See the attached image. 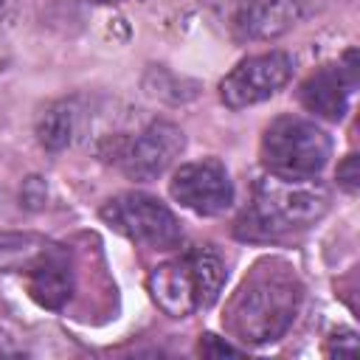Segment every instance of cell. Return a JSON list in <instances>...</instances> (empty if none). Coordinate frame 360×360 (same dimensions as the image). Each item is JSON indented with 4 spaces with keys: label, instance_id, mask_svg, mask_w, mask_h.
<instances>
[{
    "label": "cell",
    "instance_id": "obj_11",
    "mask_svg": "<svg viewBox=\"0 0 360 360\" xmlns=\"http://www.w3.org/2000/svg\"><path fill=\"white\" fill-rule=\"evenodd\" d=\"M295 17V0H248L233 17V34L239 39H270L284 34Z\"/></svg>",
    "mask_w": 360,
    "mask_h": 360
},
{
    "label": "cell",
    "instance_id": "obj_3",
    "mask_svg": "<svg viewBox=\"0 0 360 360\" xmlns=\"http://www.w3.org/2000/svg\"><path fill=\"white\" fill-rule=\"evenodd\" d=\"M222 284L225 262L208 248H197L180 259L163 262L146 278L152 301L172 318H186L211 307L219 298Z\"/></svg>",
    "mask_w": 360,
    "mask_h": 360
},
{
    "label": "cell",
    "instance_id": "obj_18",
    "mask_svg": "<svg viewBox=\"0 0 360 360\" xmlns=\"http://www.w3.org/2000/svg\"><path fill=\"white\" fill-rule=\"evenodd\" d=\"M0 8H3V0H0Z\"/></svg>",
    "mask_w": 360,
    "mask_h": 360
},
{
    "label": "cell",
    "instance_id": "obj_7",
    "mask_svg": "<svg viewBox=\"0 0 360 360\" xmlns=\"http://www.w3.org/2000/svg\"><path fill=\"white\" fill-rule=\"evenodd\" d=\"M169 191L183 208L200 217H217L233 202V183L228 177V169L217 158L183 163L174 172Z\"/></svg>",
    "mask_w": 360,
    "mask_h": 360
},
{
    "label": "cell",
    "instance_id": "obj_9",
    "mask_svg": "<svg viewBox=\"0 0 360 360\" xmlns=\"http://www.w3.org/2000/svg\"><path fill=\"white\" fill-rule=\"evenodd\" d=\"M28 292L39 307L62 309L73 292V270L68 253L53 245L48 253H42L28 270Z\"/></svg>",
    "mask_w": 360,
    "mask_h": 360
},
{
    "label": "cell",
    "instance_id": "obj_8",
    "mask_svg": "<svg viewBox=\"0 0 360 360\" xmlns=\"http://www.w3.org/2000/svg\"><path fill=\"white\" fill-rule=\"evenodd\" d=\"M183 146L186 138L180 127L169 121H155L124 152V172L132 180H155L180 158Z\"/></svg>",
    "mask_w": 360,
    "mask_h": 360
},
{
    "label": "cell",
    "instance_id": "obj_5",
    "mask_svg": "<svg viewBox=\"0 0 360 360\" xmlns=\"http://www.w3.org/2000/svg\"><path fill=\"white\" fill-rule=\"evenodd\" d=\"M101 219L143 248L172 250L183 242L177 217L158 197H149L143 191H127L107 200L101 208Z\"/></svg>",
    "mask_w": 360,
    "mask_h": 360
},
{
    "label": "cell",
    "instance_id": "obj_14",
    "mask_svg": "<svg viewBox=\"0 0 360 360\" xmlns=\"http://www.w3.org/2000/svg\"><path fill=\"white\" fill-rule=\"evenodd\" d=\"M338 183L349 191V194H354L357 191V186H360V169H357V155H349L340 166H338Z\"/></svg>",
    "mask_w": 360,
    "mask_h": 360
},
{
    "label": "cell",
    "instance_id": "obj_17",
    "mask_svg": "<svg viewBox=\"0 0 360 360\" xmlns=\"http://www.w3.org/2000/svg\"><path fill=\"white\" fill-rule=\"evenodd\" d=\"M93 3H118V0H93Z\"/></svg>",
    "mask_w": 360,
    "mask_h": 360
},
{
    "label": "cell",
    "instance_id": "obj_10",
    "mask_svg": "<svg viewBox=\"0 0 360 360\" xmlns=\"http://www.w3.org/2000/svg\"><path fill=\"white\" fill-rule=\"evenodd\" d=\"M352 90L354 87L346 82V76L340 73L338 65H323V68H318L312 76H307L301 82L298 98L318 118L340 121L346 107H349V93Z\"/></svg>",
    "mask_w": 360,
    "mask_h": 360
},
{
    "label": "cell",
    "instance_id": "obj_6",
    "mask_svg": "<svg viewBox=\"0 0 360 360\" xmlns=\"http://www.w3.org/2000/svg\"><path fill=\"white\" fill-rule=\"evenodd\" d=\"M292 76V56L284 51H267L242 59L222 82L219 98L231 110H242L276 96Z\"/></svg>",
    "mask_w": 360,
    "mask_h": 360
},
{
    "label": "cell",
    "instance_id": "obj_15",
    "mask_svg": "<svg viewBox=\"0 0 360 360\" xmlns=\"http://www.w3.org/2000/svg\"><path fill=\"white\" fill-rule=\"evenodd\" d=\"M200 354H205V357H222V354H239V349L231 346V343H219L217 335H202Z\"/></svg>",
    "mask_w": 360,
    "mask_h": 360
},
{
    "label": "cell",
    "instance_id": "obj_4",
    "mask_svg": "<svg viewBox=\"0 0 360 360\" xmlns=\"http://www.w3.org/2000/svg\"><path fill=\"white\" fill-rule=\"evenodd\" d=\"M332 155L329 135L307 118L281 115L262 138V160L273 174L284 177H315Z\"/></svg>",
    "mask_w": 360,
    "mask_h": 360
},
{
    "label": "cell",
    "instance_id": "obj_16",
    "mask_svg": "<svg viewBox=\"0 0 360 360\" xmlns=\"http://www.w3.org/2000/svg\"><path fill=\"white\" fill-rule=\"evenodd\" d=\"M14 354H22V349L6 332H0V357H14Z\"/></svg>",
    "mask_w": 360,
    "mask_h": 360
},
{
    "label": "cell",
    "instance_id": "obj_1",
    "mask_svg": "<svg viewBox=\"0 0 360 360\" xmlns=\"http://www.w3.org/2000/svg\"><path fill=\"white\" fill-rule=\"evenodd\" d=\"M301 284L287 264L267 262L253 267L225 309V326L245 343L278 340L295 321Z\"/></svg>",
    "mask_w": 360,
    "mask_h": 360
},
{
    "label": "cell",
    "instance_id": "obj_2",
    "mask_svg": "<svg viewBox=\"0 0 360 360\" xmlns=\"http://www.w3.org/2000/svg\"><path fill=\"white\" fill-rule=\"evenodd\" d=\"M329 188L315 177L267 174L256 183L253 205L239 219V236H276L292 228H307L329 211Z\"/></svg>",
    "mask_w": 360,
    "mask_h": 360
},
{
    "label": "cell",
    "instance_id": "obj_12",
    "mask_svg": "<svg viewBox=\"0 0 360 360\" xmlns=\"http://www.w3.org/2000/svg\"><path fill=\"white\" fill-rule=\"evenodd\" d=\"M51 248L53 242L37 233H0V273H22Z\"/></svg>",
    "mask_w": 360,
    "mask_h": 360
},
{
    "label": "cell",
    "instance_id": "obj_13",
    "mask_svg": "<svg viewBox=\"0 0 360 360\" xmlns=\"http://www.w3.org/2000/svg\"><path fill=\"white\" fill-rule=\"evenodd\" d=\"M73 132H76V110L73 104L62 101V104H53L48 107V112L39 118L37 124V135H39V143L51 152H59L65 149L70 141H73Z\"/></svg>",
    "mask_w": 360,
    "mask_h": 360
}]
</instances>
